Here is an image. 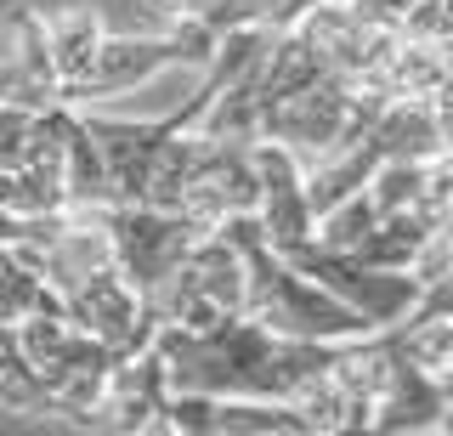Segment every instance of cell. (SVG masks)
I'll return each instance as SVG.
<instances>
[{"mask_svg": "<svg viewBox=\"0 0 453 436\" xmlns=\"http://www.w3.org/2000/svg\"><path fill=\"white\" fill-rule=\"evenodd\" d=\"M340 340H295L250 312H226L210 329H176L159 323L153 351L165 363L170 391H210V397H295L318 369L334 363Z\"/></svg>", "mask_w": 453, "mask_h": 436, "instance_id": "1", "label": "cell"}, {"mask_svg": "<svg viewBox=\"0 0 453 436\" xmlns=\"http://www.w3.org/2000/svg\"><path fill=\"white\" fill-rule=\"evenodd\" d=\"M221 233L244 249V312L255 323H266V329H278V334H295V340H357V334L374 329L357 306L334 301L323 284H311L306 272H295L289 256H278L261 238L255 210L250 216H226Z\"/></svg>", "mask_w": 453, "mask_h": 436, "instance_id": "2", "label": "cell"}, {"mask_svg": "<svg viewBox=\"0 0 453 436\" xmlns=\"http://www.w3.org/2000/svg\"><path fill=\"white\" fill-rule=\"evenodd\" d=\"M148 306L159 312V323H176V329H210L226 312H244V249L221 227L198 233L176 272L148 294Z\"/></svg>", "mask_w": 453, "mask_h": 436, "instance_id": "3", "label": "cell"}, {"mask_svg": "<svg viewBox=\"0 0 453 436\" xmlns=\"http://www.w3.org/2000/svg\"><path fill=\"white\" fill-rule=\"evenodd\" d=\"M96 221L108 233V249H113V266L125 278L153 294L176 272V261L193 249V238L204 233L198 221H188L181 210H159V204H91Z\"/></svg>", "mask_w": 453, "mask_h": 436, "instance_id": "4", "label": "cell"}, {"mask_svg": "<svg viewBox=\"0 0 453 436\" xmlns=\"http://www.w3.org/2000/svg\"><path fill=\"white\" fill-rule=\"evenodd\" d=\"M278 256H289L295 272H306L311 284H323L334 301L357 306V312L374 323V329H391V323H403L408 312H414V301H419L414 272L368 266V261L351 256V249H329V244H318V238H306V244H295V249H278Z\"/></svg>", "mask_w": 453, "mask_h": 436, "instance_id": "5", "label": "cell"}, {"mask_svg": "<svg viewBox=\"0 0 453 436\" xmlns=\"http://www.w3.org/2000/svg\"><path fill=\"white\" fill-rule=\"evenodd\" d=\"M63 317L80 323L85 334H96L113 357H136L159 334V312L148 306L131 278L119 266H96L91 278H80L74 289H63Z\"/></svg>", "mask_w": 453, "mask_h": 436, "instance_id": "6", "label": "cell"}, {"mask_svg": "<svg viewBox=\"0 0 453 436\" xmlns=\"http://www.w3.org/2000/svg\"><path fill=\"white\" fill-rule=\"evenodd\" d=\"M181 216L198 221V227H221L226 216H250L255 210V159L250 142H226V136H204L198 131L193 148V171L188 187H181Z\"/></svg>", "mask_w": 453, "mask_h": 436, "instance_id": "7", "label": "cell"}, {"mask_svg": "<svg viewBox=\"0 0 453 436\" xmlns=\"http://www.w3.org/2000/svg\"><path fill=\"white\" fill-rule=\"evenodd\" d=\"M250 159H255V221H261V238L273 249L306 244L311 221H318L306 204V164L283 142H266V136L250 142Z\"/></svg>", "mask_w": 453, "mask_h": 436, "instance_id": "8", "label": "cell"}, {"mask_svg": "<svg viewBox=\"0 0 453 436\" xmlns=\"http://www.w3.org/2000/svg\"><path fill=\"white\" fill-rule=\"evenodd\" d=\"M295 29L311 40V51L323 57V68H329L334 80H346V86L374 80V68L386 63V51L396 46L391 29H368L346 0H311L301 18H295Z\"/></svg>", "mask_w": 453, "mask_h": 436, "instance_id": "9", "label": "cell"}, {"mask_svg": "<svg viewBox=\"0 0 453 436\" xmlns=\"http://www.w3.org/2000/svg\"><path fill=\"white\" fill-rule=\"evenodd\" d=\"M181 51L170 34H103V46H96L91 68H85V80L63 91V103L74 108H91V103H108V96H125V91H142L153 86V80L165 74V68H176Z\"/></svg>", "mask_w": 453, "mask_h": 436, "instance_id": "10", "label": "cell"}, {"mask_svg": "<svg viewBox=\"0 0 453 436\" xmlns=\"http://www.w3.org/2000/svg\"><path fill=\"white\" fill-rule=\"evenodd\" d=\"M165 397H170V379H165L159 351L148 346L136 357H119L108 369V386H103L96 431H159Z\"/></svg>", "mask_w": 453, "mask_h": 436, "instance_id": "11", "label": "cell"}, {"mask_svg": "<svg viewBox=\"0 0 453 436\" xmlns=\"http://www.w3.org/2000/svg\"><path fill=\"white\" fill-rule=\"evenodd\" d=\"M6 46H12V68H18V86H12V103L23 108H46L63 103L57 96V68H51V34H46V11L18 0L6 6Z\"/></svg>", "mask_w": 453, "mask_h": 436, "instance_id": "12", "label": "cell"}, {"mask_svg": "<svg viewBox=\"0 0 453 436\" xmlns=\"http://www.w3.org/2000/svg\"><path fill=\"white\" fill-rule=\"evenodd\" d=\"M442 386H436L425 369L396 351V369L386 379V391H380L374 402V425L368 431H386V436H403V431H436V414H442Z\"/></svg>", "mask_w": 453, "mask_h": 436, "instance_id": "13", "label": "cell"}, {"mask_svg": "<svg viewBox=\"0 0 453 436\" xmlns=\"http://www.w3.org/2000/svg\"><path fill=\"white\" fill-rule=\"evenodd\" d=\"M368 142L380 148V159H436L448 142H442V125L431 114V96H391L380 108Z\"/></svg>", "mask_w": 453, "mask_h": 436, "instance_id": "14", "label": "cell"}, {"mask_svg": "<svg viewBox=\"0 0 453 436\" xmlns=\"http://www.w3.org/2000/svg\"><path fill=\"white\" fill-rule=\"evenodd\" d=\"M57 131H63V187L68 204H113L108 199V171H103V153H96V136L85 114L74 103H57Z\"/></svg>", "mask_w": 453, "mask_h": 436, "instance_id": "15", "label": "cell"}, {"mask_svg": "<svg viewBox=\"0 0 453 436\" xmlns=\"http://www.w3.org/2000/svg\"><path fill=\"white\" fill-rule=\"evenodd\" d=\"M436 227H442V221H431V216H425V210H414V204H408V210H386V216L368 227V238L351 249V256L368 261V266L408 272V266H414V256L425 249V238H431Z\"/></svg>", "mask_w": 453, "mask_h": 436, "instance_id": "16", "label": "cell"}, {"mask_svg": "<svg viewBox=\"0 0 453 436\" xmlns=\"http://www.w3.org/2000/svg\"><path fill=\"white\" fill-rule=\"evenodd\" d=\"M46 34H51V68H57V96H63L74 80H85L96 46H103V18L91 6H63L46 18Z\"/></svg>", "mask_w": 453, "mask_h": 436, "instance_id": "17", "label": "cell"}, {"mask_svg": "<svg viewBox=\"0 0 453 436\" xmlns=\"http://www.w3.org/2000/svg\"><path fill=\"white\" fill-rule=\"evenodd\" d=\"M216 436H311L283 397H216Z\"/></svg>", "mask_w": 453, "mask_h": 436, "instance_id": "18", "label": "cell"}, {"mask_svg": "<svg viewBox=\"0 0 453 436\" xmlns=\"http://www.w3.org/2000/svg\"><path fill=\"white\" fill-rule=\"evenodd\" d=\"M374 221H380V210H374V199H368V187H363V193H351V199L323 210V216L311 221V238L329 244V249H357Z\"/></svg>", "mask_w": 453, "mask_h": 436, "instance_id": "19", "label": "cell"}, {"mask_svg": "<svg viewBox=\"0 0 453 436\" xmlns=\"http://www.w3.org/2000/svg\"><path fill=\"white\" fill-rule=\"evenodd\" d=\"M425 176H431V159H380L374 176H368V199H374L380 216L386 210H408V204H419Z\"/></svg>", "mask_w": 453, "mask_h": 436, "instance_id": "20", "label": "cell"}, {"mask_svg": "<svg viewBox=\"0 0 453 436\" xmlns=\"http://www.w3.org/2000/svg\"><path fill=\"white\" fill-rule=\"evenodd\" d=\"M0 402H6L12 414H46V379H40V369L18 351V340L0 346Z\"/></svg>", "mask_w": 453, "mask_h": 436, "instance_id": "21", "label": "cell"}, {"mask_svg": "<svg viewBox=\"0 0 453 436\" xmlns=\"http://www.w3.org/2000/svg\"><path fill=\"white\" fill-rule=\"evenodd\" d=\"M35 114H40V108L0 103V171H18V164H23V153H28V131H35Z\"/></svg>", "mask_w": 453, "mask_h": 436, "instance_id": "22", "label": "cell"}, {"mask_svg": "<svg viewBox=\"0 0 453 436\" xmlns=\"http://www.w3.org/2000/svg\"><path fill=\"white\" fill-rule=\"evenodd\" d=\"M351 11L368 23V29H391V34H403V18L414 11V0H346Z\"/></svg>", "mask_w": 453, "mask_h": 436, "instance_id": "23", "label": "cell"}, {"mask_svg": "<svg viewBox=\"0 0 453 436\" xmlns=\"http://www.w3.org/2000/svg\"><path fill=\"white\" fill-rule=\"evenodd\" d=\"M23 233H28V216H18V210L0 204V244H18Z\"/></svg>", "mask_w": 453, "mask_h": 436, "instance_id": "24", "label": "cell"}, {"mask_svg": "<svg viewBox=\"0 0 453 436\" xmlns=\"http://www.w3.org/2000/svg\"><path fill=\"white\" fill-rule=\"evenodd\" d=\"M12 86H18V68L0 63V103H12Z\"/></svg>", "mask_w": 453, "mask_h": 436, "instance_id": "25", "label": "cell"}, {"mask_svg": "<svg viewBox=\"0 0 453 436\" xmlns=\"http://www.w3.org/2000/svg\"><path fill=\"white\" fill-rule=\"evenodd\" d=\"M165 6H170V11H188V6H198V0H165Z\"/></svg>", "mask_w": 453, "mask_h": 436, "instance_id": "26", "label": "cell"}, {"mask_svg": "<svg viewBox=\"0 0 453 436\" xmlns=\"http://www.w3.org/2000/svg\"><path fill=\"white\" fill-rule=\"evenodd\" d=\"M6 340H12V323H6V317H0V346H6Z\"/></svg>", "mask_w": 453, "mask_h": 436, "instance_id": "27", "label": "cell"}]
</instances>
